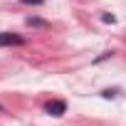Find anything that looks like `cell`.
<instances>
[{
  "instance_id": "obj_1",
  "label": "cell",
  "mask_w": 126,
  "mask_h": 126,
  "mask_svg": "<svg viewBox=\"0 0 126 126\" xmlns=\"http://www.w3.org/2000/svg\"><path fill=\"white\" fill-rule=\"evenodd\" d=\"M45 111L52 114V116H64L67 114V101H62V99H52L45 104Z\"/></svg>"
},
{
  "instance_id": "obj_2",
  "label": "cell",
  "mask_w": 126,
  "mask_h": 126,
  "mask_svg": "<svg viewBox=\"0 0 126 126\" xmlns=\"http://www.w3.org/2000/svg\"><path fill=\"white\" fill-rule=\"evenodd\" d=\"M17 45H25V37H22V35L0 32V47H17Z\"/></svg>"
},
{
  "instance_id": "obj_3",
  "label": "cell",
  "mask_w": 126,
  "mask_h": 126,
  "mask_svg": "<svg viewBox=\"0 0 126 126\" xmlns=\"http://www.w3.org/2000/svg\"><path fill=\"white\" fill-rule=\"evenodd\" d=\"M27 25L30 27H47V22L45 20H37V17H27Z\"/></svg>"
},
{
  "instance_id": "obj_4",
  "label": "cell",
  "mask_w": 126,
  "mask_h": 126,
  "mask_svg": "<svg viewBox=\"0 0 126 126\" xmlns=\"http://www.w3.org/2000/svg\"><path fill=\"white\" fill-rule=\"evenodd\" d=\"M101 20H104V22H111V25L116 22V17H114V15H109V13H104V17H101Z\"/></svg>"
},
{
  "instance_id": "obj_5",
  "label": "cell",
  "mask_w": 126,
  "mask_h": 126,
  "mask_svg": "<svg viewBox=\"0 0 126 126\" xmlns=\"http://www.w3.org/2000/svg\"><path fill=\"white\" fill-rule=\"evenodd\" d=\"M20 3H25V5H40L42 0H20Z\"/></svg>"
},
{
  "instance_id": "obj_6",
  "label": "cell",
  "mask_w": 126,
  "mask_h": 126,
  "mask_svg": "<svg viewBox=\"0 0 126 126\" xmlns=\"http://www.w3.org/2000/svg\"><path fill=\"white\" fill-rule=\"evenodd\" d=\"M111 96H116V92H111V89H106V92H104V99H111Z\"/></svg>"
},
{
  "instance_id": "obj_7",
  "label": "cell",
  "mask_w": 126,
  "mask_h": 126,
  "mask_svg": "<svg viewBox=\"0 0 126 126\" xmlns=\"http://www.w3.org/2000/svg\"><path fill=\"white\" fill-rule=\"evenodd\" d=\"M0 111H3V106H0Z\"/></svg>"
}]
</instances>
